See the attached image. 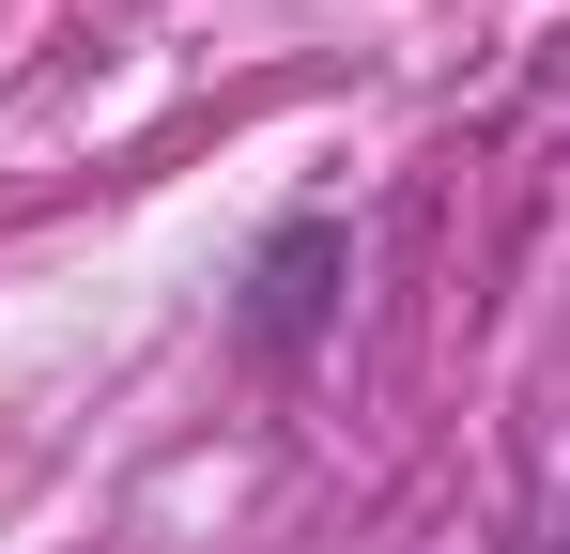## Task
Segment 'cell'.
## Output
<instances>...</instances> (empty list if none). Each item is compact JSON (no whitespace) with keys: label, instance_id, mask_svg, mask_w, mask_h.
<instances>
[{"label":"cell","instance_id":"obj_1","mask_svg":"<svg viewBox=\"0 0 570 554\" xmlns=\"http://www.w3.org/2000/svg\"><path fill=\"white\" fill-rule=\"evenodd\" d=\"M340 293H355V231L308 200V216H278V231L247 247V277H232V339H247L263 369H293L324 324H340Z\"/></svg>","mask_w":570,"mask_h":554}]
</instances>
